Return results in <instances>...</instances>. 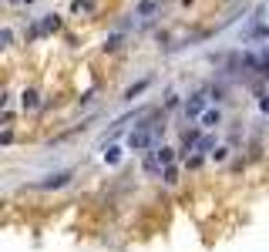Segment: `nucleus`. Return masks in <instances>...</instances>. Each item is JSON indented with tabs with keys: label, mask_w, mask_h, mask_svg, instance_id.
<instances>
[{
	"label": "nucleus",
	"mask_w": 269,
	"mask_h": 252,
	"mask_svg": "<svg viewBox=\"0 0 269 252\" xmlns=\"http://www.w3.org/2000/svg\"><path fill=\"white\" fill-rule=\"evenodd\" d=\"M158 138V124H152V121H145V124H134V132L128 135V148L131 152H145V148H152Z\"/></svg>",
	"instance_id": "nucleus-1"
},
{
	"label": "nucleus",
	"mask_w": 269,
	"mask_h": 252,
	"mask_svg": "<svg viewBox=\"0 0 269 252\" xmlns=\"http://www.w3.org/2000/svg\"><path fill=\"white\" fill-rule=\"evenodd\" d=\"M172 158H175V155H172V148L158 145L155 152H148V158H145V172H148V175H158L165 165H172Z\"/></svg>",
	"instance_id": "nucleus-2"
},
{
	"label": "nucleus",
	"mask_w": 269,
	"mask_h": 252,
	"mask_svg": "<svg viewBox=\"0 0 269 252\" xmlns=\"http://www.w3.org/2000/svg\"><path fill=\"white\" fill-rule=\"evenodd\" d=\"M71 175H74V172H71V168H64V172H54V175H47L44 182H37V188H64L67 182H71Z\"/></svg>",
	"instance_id": "nucleus-3"
},
{
	"label": "nucleus",
	"mask_w": 269,
	"mask_h": 252,
	"mask_svg": "<svg viewBox=\"0 0 269 252\" xmlns=\"http://www.w3.org/2000/svg\"><path fill=\"white\" fill-rule=\"evenodd\" d=\"M205 114V94H192L185 101V118H202Z\"/></svg>",
	"instance_id": "nucleus-4"
},
{
	"label": "nucleus",
	"mask_w": 269,
	"mask_h": 252,
	"mask_svg": "<svg viewBox=\"0 0 269 252\" xmlns=\"http://www.w3.org/2000/svg\"><path fill=\"white\" fill-rule=\"evenodd\" d=\"M199 121H202V128H205V132H212L215 124L222 121V111H219V108H209V111H205V114H202Z\"/></svg>",
	"instance_id": "nucleus-5"
},
{
	"label": "nucleus",
	"mask_w": 269,
	"mask_h": 252,
	"mask_svg": "<svg viewBox=\"0 0 269 252\" xmlns=\"http://www.w3.org/2000/svg\"><path fill=\"white\" fill-rule=\"evenodd\" d=\"M37 104H41V94H37L34 88H27V91L21 94V108H24V111H34Z\"/></svg>",
	"instance_id": "nucleus-6"
},
{
	"label": "nucleus",
	"mask_w": 269,
	"mask_h": 252,
	"mask_svg": "<svg viewBox=\"0 0 269 252\" xmlns=\"http://www.w3.org/2000/svg\"><path fill=\"white\" fill-rule=\"evenodd\" d=\"M199 152H202V155H212V152H215V138H212V135H205V138L199 142Z\"/></svg>",
	"instance_id": "nucleus-7"
},
{
	"label": "nucleus",
	"mask_w": 269,
	"mask_h": 252,
	"mask_svg": "<svg viewBox=\"0 0 269 252\" xmlns=\"http://www.w3.org/2000/svg\"><path fill=\"white\" fill-rule=\"evenodd\" d=\"M162 178H165L168 185H175V182H179V168H175V165H165V172H162Z\"/></svg>",
	"instance_id": "nucleus-8"
},
{
	"label": "nucleus",
	"mask_w": 269,
	"mask_h": 252,
	"mask_svg": "<svg viewBox=\"0 0 269 252\" xmlns=\"http://www.w3.org/2000/svg\"><path fill=\"white\" fill-rule=\"evenodd\" d=\"M61 27V21H57V14H47V21H44V31H57Z\"/></svg>",
	"instance_id": "nucleus-9"
},
{
	"label": "nucleus",
	"mask_w": 269,
	"mask_h": 252,
	"mask_svg": "<svg viewBox=\"0 0 269 252\" xmlns=\"http://www.w3.org/2000/svg\"><path fill=\"white\" fill-rule=\"evenodd\" d=\"M118 158H121V152H118V148H108V152H104V162H108V165H114Z\"/></svg>",
	"instance_id": "nucleus-10"
},
{
	"label": "nucleus",
	"mask_w": 269,
	"mask_h": 252,
	"mask_svg": "<svg viewBox=\"0 0 269 252\" xmlns=\"http://www.w3.org/2000/svg\"><path fill=\"white\" fill-rule=\"evenodd\" d=\"M138 14H155V4H152V0H145V4L138 7Z\"/></svg>",
	"instance_id": "nucleus-11"
},
{
	"label": "nucleus",
	"mask_w": 269,
	"mask_h": 252,
	"mask_svg": "<svg viewBox=\"0 0 269 252\" xmlns=\"http://www.w3.org/2000/svg\"><path fill=\"white\" fill-rule=\"evenodd\" d=\"M225 155H229V148H215L212 158H215V162H225Z\"/></svg>",
	"instance_id": "nucleus-12"
},
{
	"label": "nucleus",
	"mask_w": 269,
	"mask_h": 252,
	"mask_svg": "<svg viewBox=\"0 0 269 252\" xmlns=\"http://www.w3.org/2000/svg\"><path fill=\"white\" fill-rule=\"evenodd\" d=\"M259 108H262V111H269V94H262V98H259Z\"/></svg>",
	"instance_id": "nucleus-13"
}]
</instances>
